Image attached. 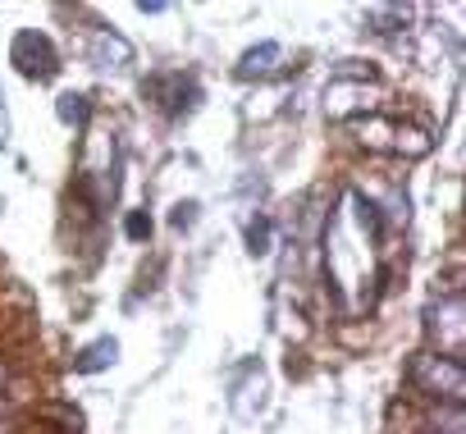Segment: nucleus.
Wrapping results in <instances>:
<instances>
[{
	"label": "nucleus",
	"mask_w": 466,
	"mask_h": 434,
	"mask_svg": "<svg viewBox=\"0 0 466 434\" xmlns=\"http://www.w3.org/2000/svg\"><path fill=\"white\" fill-rule=\"evenodd\" d=\"M0 384H5V361H0Z\"/></svg>",
	"instance_id": "nucleus-5"
},
{
	"label": "nucleus",
	"mask_w": 466,
	"mask_h": 434,
	"mask_svg": "<svg viewBox=\"0 0 466 434\" xmlns=\"http://www.w3.org/2000/svg\"><path fill=\"white\" fill-rule=\"evenodd\" d=\"M275 56H279V46H261V51H252V56L243 60V74H248V78H252V74H266Z\"/></svg>",
	"instance_id": "nucleus-2"
},
{
	"label": "nucleus",
	"mask_w": 466,
	"mask_h": 434,
	"mask_svg": "<svg viewBox=\"0 0 466 434\" xmlns=\"http://www.w3.org/2000/svg\"><path fill=\"white\" fill-rule=\"evenodd\" d=\"M110 357H115V343H96V348H92V357L83 361V370H96V366H106Z\"/></svg>",
	"instance_id": "nucleus-3"
},
{
	"label": "nucleus",
	"mask_w": 466,
	"mask_h": 434,
	"mask_svg": "<svg viewBox=\"0 0 466 434\" xmlns=\"http://www.w3.org/2000/svg\"><path fill=\"white\" fill-rule=\"evenodd\" d=\"M416 384L425 389V393H434V398H443V402H461V361H452V357H439V352H430V357H420L416 361Z\"/></svg>",
	"instance_id": "nucleus-1"
},
{
	"label": "nucleus",
	"mask_w": 466,
	"mask_h": 434,
	"mask_svg": "<svg viewBox=\"0 0 466 434\" xmlns=\"http://www.w3.org/2000/svg\"><path fill=\"white\" fill-rule=\"evenodd\" d=\"M0 434H10V420L5 416H0Z\"/></svg>",
	"instance_id": "nucleus-4"
}]
</instances>
